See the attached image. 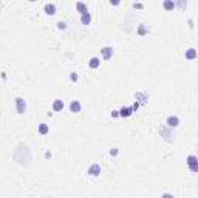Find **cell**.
Returning a JSON list of instances; mask_svg holds the SVG:
<instances>
[{"instance_id":"6da1fadb","label":"cell","mask_w":198,"mask_h":198,"mask_svg":"<svg viewBox=\"0 0 198 198\" xmlns=\"http://www.w3.org/2000/svg\"><path fill=\"white\" fill-rule=\"evenodd\" d=\"M187 166L192 172H198V158L193 155H189L187 156Z\"/></svg>"},{"instance_id":"7a4b0ae2","label":"cell","mask_w":198,"mask_h":198,"mask_svg":"<svg viewBox=\"0 0 198 198\" xmlns=\"http://www.w3.org/2000/svg\"><path fill=\"white\" fill-rule=\"evenodd\" d=\"M16 108H17L19 113H23V111L26 110V104H25L23 98H17V99H16Z\"/></svg>"},{"instance_id":"3957f363","label":"cell","mask_w":198,"mask_h":198,"mask_svg":"<svg viewBox=\"0 0 198 198\" xmlns=\"http://www.w3.org/2000/svg\"><path fill=\"white\" fill-rule=\"evenodd\" d=\"M88 173H90L92 176L99 175V173H101V167H99V164H92L90 169H88Z\"/></svg>"},{"instance_id":"277c9868","label":"cell","mask_w":198,"mask_h":198,"mask_svg":"<svg viewBox=\"0 0 198 198\" xmlns=\"http://www.w3.org/2000/svg\"><path fill=\"white\" fill-rule=\"evenodd\" d=\"M101 53H102V57H104L105 60H108L111 57V54H113V50H111L110 47H105V48L101 50Z\"/></svg>"},{"instance_id":"5b68a950","label":"cell","mask_w":198,"mask_h":198,"mask_svg":"<svg viewBox=\"0 0 198 198\" xmlns=\"http://www.w3.org/2000/svg\"><path fill=\"white\" fill-rule=\"evenodd\" d=\"M167 124H169V127H178L180 125L178 116H169L167 118Z\"/></svg>"},{"instance_id":"8992f818","label":"cell","mask_w":198,"mask_h":198,"mask_svg":"<svg viewBox=\"0 0 198 198\" xmlns=\"http://www.w3.org/2000/svg\"><path fill=\"white\" fill-rule=\"evenodd\" d=\"M62 108H64V102H62L60 99H57V101L53 102V110L54 111H60Z\"/></svg>"},{"instance_id":"52a82bcc","label":"cell","mask_w":198,"mask_h":198,"mask_svg":"<svg viewBox=\"0 0 198 198\" xmlns=\"http://www.w3.org/2000/svg\"><path fill=\"white\" fill-rule=\"evenodd\" d=\"M70 110L73 111V113H77V111H81V104L77 101H73L71 104H70Z\"/></svg>"},{"instance_id":"ba28073f","label":"cell","mask_w":198,"mask_h":198,"mask_svg":"<svg viewBox=\"0 0 198 198\" xmlns=\"http://www.w3.org/2000/svg\"><path fill=\"white\" fill-rule=\"evenodd\" d=\"M45 12H47V14H54L56 6L53 5V3H47V5H45Z\"/></svg>"},{"instance_id":"9c48e42d","label":"cell","mask_w":198,"mask_h":198,"mask_svg":"<svg viewBox=\"0 0 198 198\" xmlns=\"http://www.w3.org/2000/svg\"><path fill=\"white\" fill-rule=\"evenodd\" d=\"M195 57H197V51L193 48H189L186 51V59H195Z\"/></svg>"},{"instance_id":"30bf717a","label":"cell","mask_w":198,"mask_h":198,"mask_svg":"<svg viewBox=\"0 0 198 198\" xmlns=\"http://www.w3.org/2000/svg\"><path fill=\"white\" fill-rule=\"evenodd\" d=\"M81 20H82V23H84V25H88L90 20H92V16H90V12H84V14H82V17H81Z\"/></svg>"},{"instance_id":"8fae6325","label":"cell","mask_w":198,"mask_h":198,"mask_svg":"<svg viewBox=\"0 0 198 198\" xmlns=\"http://www.w3.org/2000/svg\"><path fill=\"white\" fill-rule=\"evenodd\" d=\"M135 98L138 99V101L141 102V104H146V102H147V96H146L144 93H136V96H135Z\"/></svg>"},{"instance_id":"7c38bea8","label":"cell","mask_w":198,"mask_h":198,"mask_svg":"<svg viewBox=\"0 0 198 198\" xmlns=\"http://www.w3.org/2000/svg\"><path fill=\"white\" fill-rule=\"evenodd\" d=\"M119 115H121V116H130V115H132V108H130V107H122Z\"/></svg>"},{"instance_id":"4fadbf2b","label":"cell","mask_w":198,"mask_h":198,"mask_svg":"<svg viewBox=\"0 0 198 198\" xmlns=\"http://www.w3.org/2000/svg\"><path fill=\"white\" fill-rule=\"evenodd\" d=\"M88 65H90L92 68H98V67H99V59H98V57H92Z\"/></svg>"},{"instance_id":"5bb4252c","label":"cell","mask_w":198,"mask_h":198,"mask_svg":"<svg viewBox=\"0 0 198 198\" xmlns=\"http://www.w3.org/2000/svg\"><path fill=\"white\" fill-rule=\"evenodd\" d=\"M76 8H77V9H79V11L82 12V14H84V12H87V6L84 5V3H81V2L76 5Z\"/></svg>"},{"instance_id":"9a60e30c","label":"cell","mask_w":198,"mask_h":198,"mask_svg":"<svg viewBox=\"0 0 198 198\" xmlns=\"http://www.w3.org/2000/svg\"><path fill=\"white\" fill-rule=\"evenodd\" d=\"M164 8H166V9H173V8H175V3L173 2H164Z\"/></svg>"},{"instance_id":"2e32d148","label":"cell","mask_w":198,"mask_h":198,"mask_svg":"<svg viewBox=\"0 0 198 198\" xmlns=\"http://www.w3.org/2000/svg\"><path fill=\"white\" fill-rule=\"evenodd\" d=\"M39 132L42 135H45V133H48V125H45V124H42V125L39 127Z\"/></svg>"},{"instance_id":"e0dca14e","label":"cell","mask_w":198,"mask_h":198,"mask_svg":"<svg viewBox=\"0 0 198 198\" xmlns=\"http://www.w3.org/2000/svg\"><path fill=\"white\" fill-rule=\"evenodd\" d=\"M161 133H163V135H166V136H164L166 139H170V136H172V133H170V132H167L166 129H161Z\"/></svg>"},{"instance_id":"ac0fdd59","label":"cell","mask_w":198,"mask_h":198,"mask_svg":"<svg viewBox=\"0 0 198 198\" xmlns=\"http://www.w3.org/2000/svg\"><path fill=\"white\" fill-rule=\"evenodd\" d=\"M57 26H59L60 30H64V28H65V23H64V22H59V23H57Z\"/></svg>"},{"instance_id":"d6986e66","label":"cell","mask_w":198,"mask_h":198,"mask_svg":"<svg viewBox=\"0 0 198 198\" xmlns=\"http://www.w3.org/2000/svg\"><path fill=\"white\" fill-rule=\"evenodd\" d=\"M71 81H77V74L76 73H71Z\"/></svg>"},{"instance_id":"ffe728a7","label":"cell","mask_w":198,"mask_h":198,"mask_svg":"<svg viewBox=\"0 0 198 198\" xmlns=\"http://www.w3.org/2000/svg\"><path fill=\"white\" fill-rule=\"evenodd\" d=\"M163 198H173V195H170V193H164Z\"/></svg>"}]
</instances>
